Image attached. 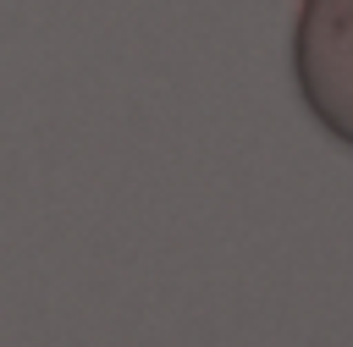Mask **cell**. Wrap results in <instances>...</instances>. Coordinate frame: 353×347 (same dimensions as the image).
<instances>
[{
    "label": "cell",
    "mask_w": 353,
    "mask_h": 347,
    "mask_svg": "<svg viewBox=\"0 0 353 347\" xmlns=\"http://www.w3.org/2000/svg\"><path fill=\"white\" fill-rule=\"evenodd\" d=\"M292 83L320 132L353 149V0H298Z\"/></svg>",
    "instance_id": "cell-1"
}]
</instances>
